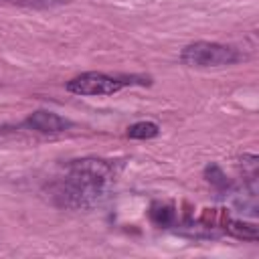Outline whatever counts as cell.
<instances>
[{"mask_svg": "<svg viewBox=\"0 0 259 259\" xmlns=\"http://www.w3.org/2000/svg\"><path fill=\"white\" fill-rule=\"evenodd\" d=\"M243 59V55L231 47V45H221V42H190L182 49L180 61L186 67H196V69H210V67H227L235 65Z\"/></svg>", "mask_w": 259, "mask_h": 259, "instance_id": "7a4b0ae2", "label": "cell"}, {"mask_svg": "<svg viewBox=\"0 0 259 259\" xmlns=\"http://www.w3.org/2000/svg\"><path fill=\"white\" fill-rule=\"evenodd\" d=\"M227 231L239 239H247V241H255L257 239V227L255 225H247V223H241V221H231Z\"/></svg>", "mask_w": 259, "mask_h": 259, "instance_id": "52a82bcc", "label": "cell"}, {"mask_svg": "<svg viewBox=\"0 0 259 259\" xmlns=\"http://www.w3.org/2000/svg\"><path fill=\"white\" fill-rule=\"evenodd\" d=\"M160 134V127L154 121H136L134 125L127 127V136L132 140H150Z\"/></svg>", "mask_w": 259, "mask_h": 259, "instance_id": "5b68a950", "label": "cell"}, {"mask_svg": "<svg viewBox=\"0 0 259 259\" xmlns=\"http://www.w3.org/2000/svg\"><path fill=\"white\" fill-rule=\"evenodd\" d=\"M117 170L109 160L83 158L67 164V174L47 186L49 200L59 208H91L107 196Z\"/></svg>", "mask_w": 259, "mask_h": 259, "instance_id": "6da1fadb", "label": "cell"}, {"mask_svg": "<svg viewBox=\"0 0 259 259\" xmlns=\"http://www.w3.org/2000/svg\"><path fill=\"white\" fill-rule=\"evenodd\" d=\"M204 176H206V180H208L212 186H217V188H229V180H227V176L223 174V170H221L217 164L206 166Z\"/></svg>", "mask_w": 259, "mask_h": 259, "instance_id": "ba28073f", "label": "cell"}, {"mask_svg": "<svg viewBox=\"0 0 259 259\" xmlns=\"http://www.w3.org/2000/svg\"><path fill=\"white\" fill-rule=\"evenodd\" d=\"M150 219L158 225V227H170L174 221H176V212L172 206H166V204H154L152 210H150Z\"/></svg>", "mask_w": 259, "mask_h": 259, "instance_id": "8992f818", "label": "cell"}, {"mask_svg": "<svg viewBox=\"0 0 259 259\" xmlns=\"http://www.w3.org/2000/svg\"><path fill=\"white\" fill-rule=\"evenodd\" d=\"M127 83H132V81L111 77L105 73L89 71V73H81V75L73 77L67 83V91H71L75 95H113Z\"/></svg>", "mask_w": 259, "mask_h": 259, "instance_id": "3957f363", "label": "cell"}, {"mask_svg": "<svg viewBox=\"0 0 259 259\" xmlns=\"http://www.w3.org/2000/svg\"><path fill=\"white\" fill-rule=\"evenodd\" d=\"M26 125L34 132H40V134H59V132H65L71 121L61 117L59 113L55 111H47V109H38L34 113L28 115L26 119Z\"/></svg>", "mask_w": 259, "mask_h": 259, "instance_id": "277c9868", "label": "cell"}, {"mask_svg": "<svg viewBox=\"0 0 259 259\" xmlns=\"http://www.w3.org/2000/svg\"><path fill=\"white\" fill-rule=\"evenodd\" d=\"M16 4H24V6H55V4H61L65 0H12Z\"/></svg>", "mask_w": 259, "mask_h": 259, "instance_id": "9c48e42d", "label": "cell"}]
</instances>
